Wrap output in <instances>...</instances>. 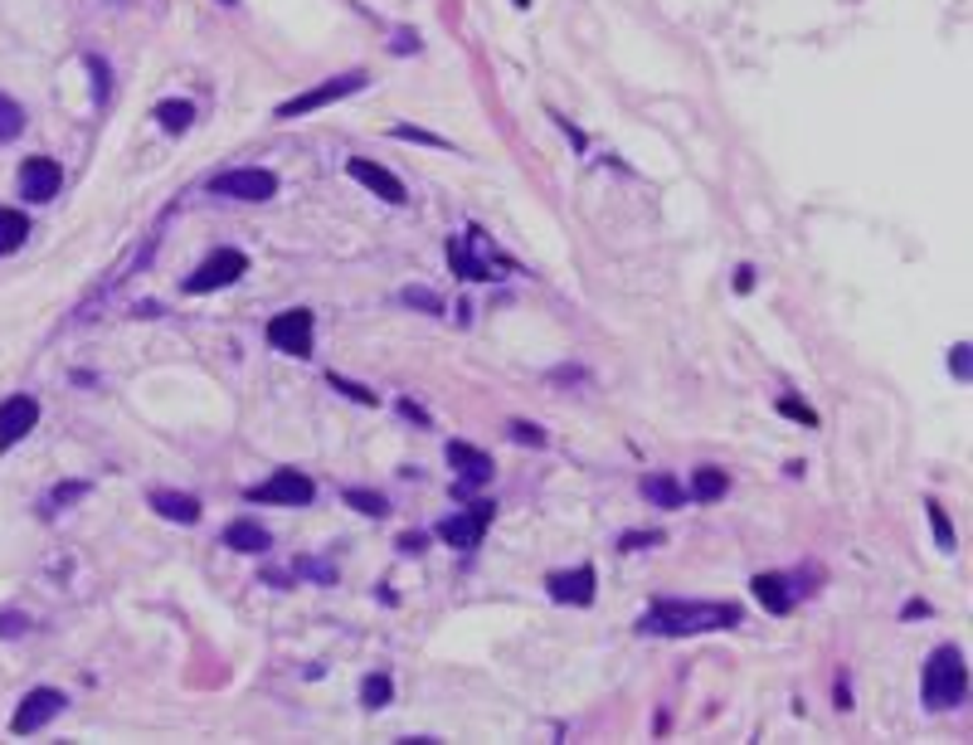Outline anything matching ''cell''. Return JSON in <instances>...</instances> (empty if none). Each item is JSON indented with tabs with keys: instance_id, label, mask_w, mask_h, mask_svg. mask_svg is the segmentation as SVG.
Here are the masks:
<instances>
[{
	"instance_id": "obj_1",
	"label": "cell",
	"mask_w": 973,
	"mask_h": 745,
	"mask_svg": "<svg viewBox=\"0 0 973 745\" xmlns=\"http://www.w3.org/2000/svg\"><path fill=\"white\" fill-rule=\"evenodd\" d=\"M745 624L740 604L726 600H662L638 619L642 634H662V638H686V634H711V629H735Z\"/></svg>"
},
{
	"instance_id": "obj_2",
	"label": "cell",
	"mask_w": 973,
	"mask_h": 745,
	"mask_svg": "<svg viewBox=\"0 0 973 745\" xmlns=\"http://www.w3.org/2000/svg\"><path fill=\"white\" fill-rule=\"evenodd\" d=\"M969 692V668H964V653H959V643H944V648H935L930 658H925V677H920V697L930 711H949L959 707Z\"/></svg>"
},
{
	"instance_id": "obj_3",
	"label": "cell",
	"mask_w": 973,
	"mask_h": 745,
	"mask_svg": "<svg viewBox=\"0 0 973 745\" xmlns=\"http://www.w3.org/2000/svg\"><path fill=\"white\" fill-rule=\"evenodd\" d=\"M448 264L458 278H472V283H492V278H506L512 274V264L506 258H496V248L486 244L482 230H462L448 240Z\"/></svg>"
},
{
	"instance_id": "obj_4",
	"label": "cell",
	"mask_w": 973,
	"mask_h": 745,
	"mask_svg": "<svg viewBox=\"0 0 973 745\" xmlns=\"http://www.w3.org/2000/svg\"><path fill=\"white\" fill-rule=\"evenodd\" d=\"M366 84H370V74H366V69H350V74L322 78V84L307 88V93H298V98H288V103H278V108H273V118H278V122H298V118H307V112H316V108H332V103H342V98L360 93Z\"/></svg>"
},
{
	"instance_id": "obj_5",
	"label": "cell",
	"mask_w": 973,
	"mask_h": 745,
	"mask_svg": "<svg viewBox=\"0 0 973 745\" xmlns=\"http://www.w3.org/2000/svg\"><path fill=\"white\" fill-rule=\"evenodd\" d=\"M244 274H248V254H244V248H214V254H205V264H200L195 274L180 283V292H190V298H205V292L234 288Z\"/></svg>"
},
{
	"instance_id": "obj_6",
	"label": "cell",
	"mask_w": 973,
	"mask_h": 745,
	"mask_svg": "<svg viewBox=\"0 0 973 745\" xmlns=\"http://www.w3.org/2000/svg\"><path fill=\"white\" fill-rule=\"evenodd\" d=\"M210 196L264 205V200H273V196H278V176H273V171H264V166H234V171L210 176Z\"/></svg>"
},
{
	"instance_id": "obj_7",
	"label": "cell",
	"mask_w": 973,
	"mask_h": 745,
	"mask_svg": "<svg viewBox=\"0 0 973 745\" xmlns=\"http://www.w3.org/2000/svg\"><path fill=\"white\" fill-rule=\"evenodd\" d=\"M316 497V482L302 468H278L268 482L248 488V502H273V507H307Z\"/></svg>"
},
{
	"instance_id": "obj_8",
	"label": "cell",
	"mask_w": 973,
	"mask_h": 745,
	"mask_svg": "<svg viewBox=\"0 0 973 745\" xmlns=\"http://www.w3.org/2000/svg\"><path fill=\"white\" fill-rule=\"evenodd\" d=\"M312 326H316L312 308H288L268 322V342L288 356H312Z\"/></svg>"
},
{
	"instance_id": "obj_9",
	"label": "cell",
	"mask_w": 973,
	"mask_h": 745,
	"mask_svg": "<svg viewBox=\"0 0 973 745\" xmlns=\"http://www.w3.org/2000/svg\"><path fill=\"white\" fill-rule=\"evenodd\" d=\"M59 711H64V692H59V687H35V692H25V702L15 707L10 731H15V736H35V731L49 726Z\"/></svg>"
},
{
	"instance_id": "obj_10",
	"label": "cell",
	"mask_w": 973,
	"mask_h": 745,
	"mask_svg": "<svg viewBox=\"0 0 973 745\" xmlns=\"http://www.w3.org/2000/svg\"><path fill=\"white\" fill-rule=\"evenodd\" d=\"M486 526H492V502H478L458 516H444V522H438V541H448L452 551H472V546H482Z\"/></svg>"
},
{
	"instance_id": "obj_11",
	"label": "cell",
	"mask_w": 973,
	"mask_h": 745,
	"mask_svg": "<svg viewBox=\"0 0 973 745\" xmlns=\"http://www.w3.org/2000/svg\"><path fill=\"white\" fill-rule=\"evenodd\" d=\"M346 176L350 180H360V186L370 190L376 200H384V205H404V180L390 171V166H380V162H366V156H350L346 162Z\"/></svg>"
},
{
	"instance_id": "obj_12",
	"label": "cell",
	"mask_w": 973,
	"mask_h": 745,
	"mask_svg": "<svg viewBox=\"0 0 973 745\" xmlns=\"http://www.w3.org/2000/svg\"><path fill=\"white\" fill-rule=\"evenodd\" d=\"M64 186V171L54 156H30L25 166H20V196L30 200V205H49L54 196H59Z\"/></svg>"
},
{
	"instance_id": "obj_13",
	"label": "cell",
	"mask_w": 973,
	"mask_h": 745,
	"mask_svg": "<svg viewBox=\"0 0 973 745\" xmlns=\"http://www.w3.org/2000/svg\"><path fill=\"white\" fill-rule=\"evenodd\" d=\"M35 424H40V404L30 394H10L0 404V448H15Z\"/></svg>"
},
{
	"instance_id": "obj_14",
	"label": "cell",
	"mask_w": 973,
	"mask_h": 745,
	"mask_svg": "<svg viewBox=\"0 0 973 745\" xmlns=\"http://www.w3.org/2000/svg\"><path fill=\"white\" fill-rule=\"evenodd\" d=\"M550 600L556 604H594V566H574V570H556L546 580Z\"/></svg>"
},
{
	"instance_id": "obj_15",
	"label": "cell",
	"mask_w": 973,
	"mask_h": 745,
	"mask_svg": "<svg viewBox=\"0 0 973 745\" xmlns=\"http://www.w3.org/2000/svg\"><path fill=\"white\" fill-rule=\"evenodd\" d=\"M146 507H152L156 516H166V522H176V526H195L200 522V497H190V492H171V488H152L146 492Z\"/></svg>"
},
{
	"instance_id": "obj_16",
	"label": "cell",
	"mask_w": 973,
	"mask_h": 745,
	"mask_svg": "<svg viewBox=\"0 0 973 745\" xmlns=\"http://www.w3.org/2000/svg\"><path fill=\"white\" fill-rule=\"evenodd\" d=\"M224 546H230V551H244V556H264V551H273V536H268L264 522H254V516H239V522L224 526Z\"/></svg>"
},
{
	"instance_id": "obj_17",
	"label": "cell",
	"mask_w": 973,
	"mask_h": 745,
	"mask_svg": "<svg viewBox=\"0 0 973 745\" xmlns=\"http://www.w3.org/2000/svg\"><path fill=\"white\" fill-rule=\"evenodd\" d=\"M789 575H754V600H760L769 614H789V609H794V590H789Z\"/></svg>"
},
{
	"instance_id": "obj_18",
	"label": "cell",
	"mask_w": 973,
	"mask_h": 745,
	"mask_svg": "<svg viewBox=\"0 0 973 745\" xmlns=\"http://www.w3.org/2000/svg\"><path fill=\"white\" fill-rule=\"evenodd\" d=\"M448 463L458 468V478H468V482H486V478H492V458H486L482 448L462 444V438H452V444H448Z\"/></svg>"
},
{
	"instance_id": "obj_19",
	"label": "cell",
	"mask_w": 973,
	"mask_h": 745,
	"mask_svg": "<svg viewBox=\"0 0 973 745\" xmlns=\"http://www.w3.org/2000/svg\"><path fill=\"white\" fill-rule=\"evenodd\" d=\"M152 118L161 122V132H171V137H180V132H190V127H195V103H186V98H166V103H156Z\"/></svg>"
},
{
	"instance_id": "obj_20",
	"label": "cell",
	"mask_w": 973,
	"mask_h": 745,
	"mask_svg": "<svg viewBox=\"0 0 973 745\" xmlns=\"http://www.w3.org/2000/svg\"><path fill=\"white\" fill-rule=\"evenodd\" d=\"M638 492L648 497L652 507H682V502H686L682 482H676V478H667V472H648V478L638 482Z\"/></svg>"
},
{
	"instance_id": "obj_21",
	"label": "cell",
	"mask_w": 973,
	"mask_h": 745,
	"mask_svg": "<svg viewBox=\"0 0 973 745\" xmlns=\"http://www.w3.org/2000/svg\"><path fill=\"white\" fill-rule=\"evenodd\" d=\"M30 240V220L20 210H10V205H0V258L5 254H15L20 244Z\"/></svg>"
},
{
	"instance_id": "obj_22",
	"label": "cell",
	"mask_w": 973,
	"mask_h": 745,
	"mask_svg": "<svg viewBox=\"0 0 973 745\" xmlns=\"http://www.w3.org/2000/svg\"><path fill=\"white\" fill-rule=\"evenodd\" d=\"M730 492V478L720 468H696V478H692V497L696 502H720V497Z\"/></svg>"
},
{
	"instance_id": "obj_23",
	"label": "cell",
	"mask_w": 973,
	"mask_h": 745,
	"mask_svg": "<svg viewBox=\"0 0 973 745\" xmlns=\"http://www.w3.org/2000/svg\"><path fill=\"white\" fill-rule=\"evenodd\" d=\"M20 132H25V108L10 93H0V142H15Z\"/></svg>"
},
{
	"instance_id": "obj_24",
	"label": "cell",
	"mask_w": 973,
	"mask_h": 745,
	"mask_svg": "<svg viewBox=\"0 0 973 745\" xmlns=\"http://www.w3.org/2000/svg\"><path fill=\"white\" fill-rule=\"evenodd\" d=\"M394 697V682H390V672H370L366 682H360V702H366L370 711H380L384 702Z\"/></svg>"
},
{
	"instance_id": "obj_25",
	"label": "cell",
	"mask_w": 973,
	"mask_h": 745,
	"mask_svg": "<svg viewBox=\"0 0 973 745\" xmlns=\"http://www.w3.org/2000/svg\"><path fill=\"white\" fill-rule=\"evenodd\" d=\"M342 502L356 507V512H366V516H384V512H390V502H384L380 492H370V488H346Z\"/></svg>"
},
{
	"instance_id": "obj_26",
	"label": "cell",
	"mask_w": 973,
	"mask_h": 745,
	"mask_svg": "<svg viewBox=\"0 0 973 745\" xmlns=\"http://www.w3.org/2000/svg\"><path fill=\"white\" fill-rule=\"evenodd\" d=\"M925 516H930V532H935V541H939V551H954V522H949V512L939 502H925Z\"/></svg>"
},
{
	"instance_id": "obj_27",
	"label": "cell",
	"mask_w": 973,
	"mask_h": 745,
	"mask_svg": "<svg viewBox=\"0 0 973 745\" xmlns=\"http://www.w3.org/2000/svg\"><path fill=\"white\" fill-rule=\"evenodd\" d=\"M400 302H410V308L428 312V318H434V312H444V298H438L434 288H404V292H400Z\"/></svg>"
},
{
	"instance_id": "obj_28",
	"label": "cell",
	"mask_w": 973,
	"mask_h": 745,
	"mask_svg": "<svg viewBox=\"0 0 973 745\" xmlns=\"http://www.w3.org/2000/svg\"><path fill=\"white\" fill-rule=\"evenodd\" d=\"M506 438H516V444H526V448H546V429H536L530 420H512L506 424Z\"/></svg>"
},
{
	"instance_id": "obj_29",
	"label": "cell",
	"mask_w": 973,
	"mask_h": 745,
	"mask_svg": "<svg viewBox=\"0 0 973 745\" xmlns=\"http://www.w3.org/2000/svg\"><path fill=\"white\" fill-rule=\"evenodd\" d=\"M88 74H93V98H98V108L108 103V88H112V74H108V59H98V54H88Z\"/></svg>"
},
{
	"instance_id": "obj_30",
	"label": "cell",
	"mask_w": 973,
	"mask_h": 745,
	"mask_svg": "<svg viewBox=\"0 0 973 745\" xmlns=\"http://www.w3.org/2000/svg\"><path fill=\"white\" fill-rule=\"evenodd\" d=\"M394 137L400 142H418V146H438V152H448V137H438V132H424V127H410V122H400V127H394Z\"/></svg>"
},
{
	"instance_id": "obj_31",
	"label": "cell",
	"mask_w": 973,
	"mask_h": 745,
	"mask_svg": "<svg viewBox=\"0 0 973 745\" xmlns=\"http://www.w3.org/2000/svg\"><path fill=\"white\" fill-rule=\"evenodd\" d=\"M949 376H954V380H969V376H973V346H969V342H954V346H949Z\"/></svg>"
},
{
	"instance_id": "obj_32",
	"label": "cell",
	"mask_w": 973,
	"mask_h": 745,
	"mask_svg": "<svg viewBox=\"0 0 973 745\" xmlns=\"http://www.w3.org/2000/svg\"><path fill=\"white\" fill-rule=\"evenodd\" d=\"M326 380H332V386H336V390H342V394H350V400H360V404H376V394H370L366 386H356V380H346V376H336V370H332V376H326Z\"/></svg>"
},
{
	"instance_id": "obj_33",
	"label": "cell",
	"mask_w": 973,
	"mask_h": 745,
	"mask_svg": "<svg viewBox=\"0 0 973 745\" xmlns=\"http://www.w3.org/2000/svg\"><path fill=\"white\" fill-rule=\"evenodd\" d=\"M642 546H662V536H658V532H628V536H618V551H642Z\"/></svg>"
},
{
	"instance_id": "obj_34",
	"label": "cell",
	"mask_w": 973,
	"mask_h": 745,
	"mask_svg": "<svg viewBox=\"0 0 973 745\" xmlns=\"http://www.w3.org/2000/svg\"><path fill=\"white\" fill-rule=\"evenodd\" d=\"M30 634V619L25 614H0V638H20Z\"/></svg>"
},
{
	"instance_id": "obj_35",
	"label": "cell",
	"mask_w": 973,
	"mask_h": 745,
	"mask_svg": "<svg viewBox=\"0 0 973 745\" xmlns=\"http://www.w3.org/2000/svg\"><path fill=\"white\" fill-rule=\"evenodd\" d=\"M74 497H88V482H64V488H54L49 507H59V502H74Z\"/></svg>"
},
{
	"instance_id": "obj_36",
	"label": "cell",
	"mask_w": 973,
	"mask_h": 745,
	"mask_svg": "<svg viewBox=\"0 0 973 745\" xmlns=\"http://www.w3.org/2000/svg\"><path fill=\"white\" fill-rule=\"evenodd\" d=\"M779 414H789V420H803V424H818V414L803 410L798 400H779Z\"/></svg>"
},
{
	"instance_id": "obj_37",
	"label": "cell",
	"mask_w": 973,
	"mask_h": 745,
	"mask_svg": "<svg viewBox=\"0 0 973 745\" xmlns=\"http://www.w3.org/2000/svg\"><path fill=\"white\" fill-rule=\"evenodd\" d=\"M754 288V268H735V292H750Z\"/></svg>"
},
{
	"instance_id": "obj_38",
	"label": "cell",
	"mask_w": 973,
	"mask_h": 745,
	"mask_svg": "<svg viewBox=\"0 0 973 745\" xmlns=\"http://www.w3.org/2000/svg\"><path fill=\"white\" fill-rule=\"evenodd\" d=\"M512 5H516V10H530V0H512Z\"/></svg>"
},
{
	"instance_id": "obj_39",
	"label": "cell",
	"mask_w": 973,
	"mask_h": 745,
	"mask_svg": "<svg viewBox=\"0 0 973 745\" xmlns=\"http://www.w3.org/2000/svg\"><path fill=\"white\" fill-rule=\"evenodd\" d=\"M214 5H239V0H214Z\"/></svg>"
}]
</instances>
